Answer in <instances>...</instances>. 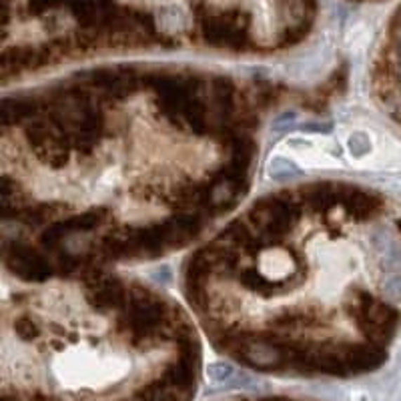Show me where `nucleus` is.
I'll return each mask as SVG.
<instances>
[{"instance_id":"f257e3e1","label":"nucleus","mask_w":401,"mask_h":401,"mask_svg":"<svg viewBox=\"0 0 401 401\" xmlns=\"http://www.w3.org/2000/svg\"><path fill=\"white\" fill-rule=\"evenodd\" d=\"M315 14V0H4V30L41 37L16 51L44 67L103 46L285 48L303 41Z\"/></svg>"},{"instance_id":"f03ea898","label":"nucleus","mask_w":401,"mask_h":401,"mask_svg":"<svg viewBox=\"0 0 401 401\" xmlns=\"http://www.w3.org/2000/svg\"><path fill=\"white\" fill-rule=\"evenodd\" d=\"M6 261L14 273L22 279H32V281H44L53 275V267L42 257L39 251L32 247L13 243L6 245Z\"/></svg>"},{"instance_id":"7ed1b4c3","label":"nucleus","mask_w":401,"mask_h":401,"mask_svg":"<svg viewBox=\"0 0 401 401\" xmlns=\"http://www.w3.org/2000/svg\"><path fill=\"white\" fill-rule=\"evenodd\" d=\"M374 84L375 93L381 100V105L386 107V111L393 119L401 121V81L397 72L377 65L374 72Z\"/></svg>"},{"instance_id":"20e7f679","label":"nucleus","mask_w":401,"mask_h":401,"mask_svg":"<svg viewBox=\"0 0 401 401\" xmlns=\"http://www.w3.org/2000/svg\"><path fill=\"white\" fill-rule=\"evenodd\" d=\"M339 197H341V205L346 207L347 213L355 215L357 219H367V217H372L381 209V199L379 197L363 193V191L339 187Z\"/></svg>"},{"instance_id":"39448f33","label":"nucleus","mask_w":401,"mask_h":401,"mask_svg":"<svg viewBox=\"0 0 401 401\" xmlns=\"http://www.w3.org/2000/svg\"><path fill=\"white\" fill-rule=\"evenodd\" d=\"M2 126L18 125L22 121H30L37 117V100L34 98H4L2 100Z\"/></svg>"},{"instance_id":"423d86ee","label":"nucleus","mask_w":401,"mask_h":401,"mask_svg":"<svg viewBox=\"0 0 401 401\" xmlns=\"http://www.w3.org/2000/svg\"><path fill=\"white\" fill-rule=\"evenodd\" d=\"M105 221H107L105 211H93V213H83V215H72L69 219L60 221V227L69 235V233H74V231H93Z\"/></svg>"},{"instance_id":"0eeeda50","label":"nucleus","mask_w":401,"mask_h":401,"mask_svg":"<svg viewBox=\"0 0 401 401\" xmlns=\"http://www.w3.org/2000/svg\"><path fill=\"white\" fill-rule=\"evenodd\" d=\"M267 175L273 180H293L301 177V171L291 163L289 159L283 157H275L269 166H267Z\"/></svg>"},{"instance_id":"6e6552de","label":"nucleus","mask_w":401,"mask_h":401,"mask_svg":"<svg viewBox=\"0 0 401 401\" xmlns=\"http://www.w3.org/2000/svg\"><path fill=\"white\" fill-rule=\"evenodd\" d=\"M14 331L16 335L22 339V341H34V339H39L41 337V329H39V325H34L32 323V319H18L16 323H14Z\"/></svg>"},{"instance_id":"1a4fd4ad","label":"nucleus","mask_w":401,"mask_h":401,"mask_svg":"<svg viewBox=\"0 0 401 401\" xmlns=\"http://www.w3.org/2000/svg\"><path fill=\"white\" fill-rule=\"evenodd\" d=\"M233 377V367L225 361H219V363H211L209 365V379H213L215 383H221V381H227Z\"/></svg>"},{"instance_id":"9d476101","label":"nucleus","mask_w":401,"mask_h":401,"mask_svg":"<svg viewBox=\"0 0 401 401\" xmlns=\"http://www.w3.org/2000/svg\"><path fill=\"white\" fill-rule=\"evenodd\" d=\"M383 291L389 299L397 301L401 299V275L400 273H388V277L383 279Z\"/></svg>"},{"instance_id":"9b49d317","label":"nucleus","mask_w":401,"mask_h":401,"mask_svg":"<svg viewBox=\"0 0 401 401\" xmlns=\"http://www.w3.org/2000/svg\"><path fill=\"white\" fill-rule=\"evenodd\" d=\"M349 143H351V151L355 152V155H363V152H367V149H369V140L361 133L360 135H353Z\"/></svg>"},{"instance_id":"f8f14e48","label":"nucleus","mask_w":401,"mask_h":401,"mask_svg":"<svg viewBox=\"0 0 401 401\" xmlns=\"http://www.w3.org/2000/svg\"><path fill=\"white\" fill-rule=\"evenodd\" d=\"M305 133H329L331 131V123H307L303 125Z\"/></svg>"},{"instance_id":"ddd939ff","label":"nucleus","mask_w":401,"mask_h":401,"mask_svg":"<svg viewBox=\"0 0 401 401\" xmlns=\"http://www.w3.org/2000/svg\"><path fill=\"white\" fill-rule=\"evenodd\" d=\"M293 123H295V112H285V114L277 117L273 126H275V129H285V126H291Z\"/></svg>"},{"instance_id":"4468645a","label":"nucleus","mask_w":401,"mask_h":401,"mask_svg":"<svg viewBox=\"0 0 401 401\" xmlns=\"http://www.w3.org/2000/svg\"><path fill=\"white\" fill-rule=\"evenodd\" d=\"M263 401H287V400H263Z\"/></svg>"}]
</instances>
